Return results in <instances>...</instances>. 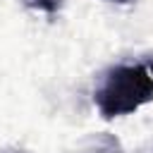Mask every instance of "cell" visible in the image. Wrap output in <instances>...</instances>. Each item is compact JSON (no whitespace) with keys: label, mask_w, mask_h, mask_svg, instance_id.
Returning <instances> with one entry per match:
<instances>
[{"label":"cell","mask_w":153,"mask_h":153,"mask_svg":"<svg viewBox=\"0 0 153 153\" xmlns=\"http://www.w3.org/2000/svg\"><path fill=\"white\" fill-rule=\"evenodd\" d=\"M93 100L105 120L131 115L153 100V72L146 65H120L105 74Z\"/></svg>","instance_id":"1"},{"label":"cell","mask_w":153,"mask_h":153,"mask_svg":"<svg viewBox=\"0 0 153 153\" xmlns=\"http://www.w3.org/2000/svg\"><path fill=\"white\" fill-rule=\"evenodd\" d=\"M31 5L43 10V12H48V14H55L60 10V0H31Z\"/></svg>","instance_id":"2"},{"label":"cell","mask_w":153,"mask_h":153,"mask_svg":"<svg viewBox=\"0 0 153 153\" xmlns=\"http://www.w3.org/2000/svg\"><path fill=\"white\" fill-rule=\"evenodd\" d=\"M110 2H122V5H127V2H131V0H110Z\"/></svg>","instance_id":"3"}]
</instances>
